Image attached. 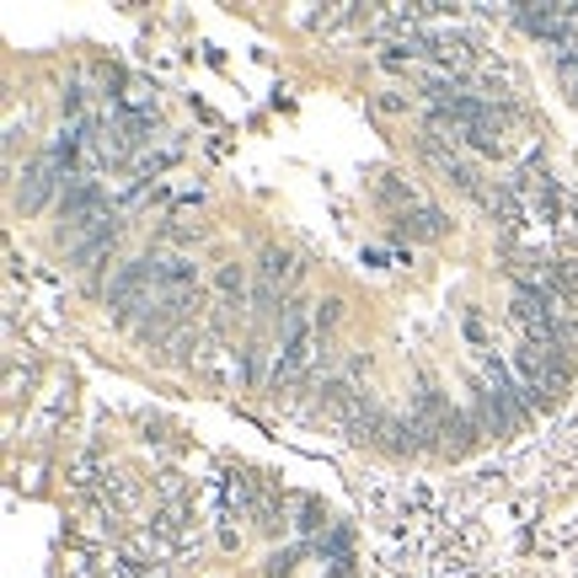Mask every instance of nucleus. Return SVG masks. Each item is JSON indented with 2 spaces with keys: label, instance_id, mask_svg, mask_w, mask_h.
I'll return each instance as SVG.
<instances>
[{
  "label": "nucleus",
  "instance_id": "1",
  "mask_svg": "<svg viewBox=\"0 0 578 578\" xmlns=\"http://www.w3.org/2000/svg\"><path fill=\"white\" fill-rule=\"evenodd\" d=\"M151 300H156V268H151V262H124V268L113 273V284H107V306H113V317L134 327V322L145 317Z\"/></svg>",
  "mask_w": 578,
  "mask_h": 578
},
{
  "label": "nucleus",
  "instance_id": "2",
  "mask_svg": "<svg viewBox=\"0 0 578 578\" xmlns=\"http://www.w3.org/2000/svg\"><path fill=\"white\" fill-rule=\"evenodd\" d=\"M295 279H300V262H295L290 252H279V247L262 252V262H257V284H252L257 311H273V306L295 290Z\"/></svg>",
  "mask_w": 578,
  "mask_h": 578
},
{
  "label": "nucleus",
  "instance_id": "3",
  "mask_svg": "<svg viewBox=\"0 0 578 578\" xmlns=\"http://www.w3.org/2000/svg\"><path fill=\"white\" fill-rule=\"evenodd\" d=\"M65 182H70V171H60L49 156L33 162L22 177H16V209H22V215H38V209L54 198V188H65Z\"/></svg>",
  "mask_w": 578,
  "mask_h": 578
},
{
  "label": "nucleus",
  "instance_id": "4",
  "mask_svg": "<svg viewBox=\"0 0 578 578\" xmlns=\"http://www.w3.org/2000/svg\"><path fill=\"white\" fill-rule=\"evenodd\" d=\"M408 231H413V236H423V242H439L450 226H445V215H439V209H418V215L408 209Z\"/></svg>",
  "mask_w": 578,
  "mask_h": 578
},
{
  "label": "nucleus",
  "instance_id": "5",
  "mask_svg": "<svg viewBox=\"0 0 578 578\" xmlns=\"http://www.w3.org/2000/svg\"><path fill=\"white\" fill-rule=\"evenodd\" d=\"M488 198V209H493L498 220H514L519 215V198H514V188H493V193H483Z\"/></svg>",
  "mask_w": 578,
  "mask_h": 578
},
{
  "label": "nucleus",
  "instance_id": "6",
  "mask_svg": "<svg viewBox=\"0 0 578 578\" xmlns=\"http://www.w3.org/2000/svg\"><path fill=\"white\" fill-rule=\"evenodd\" d=\"M220 295H231V300H236V295H247V273H242L236 262H226V268H220Z\"/></svg>",
  "mask_w": 578,
  "mask_h": 578
},
{
  "label": "nucleus",
  "instance_id": "7",
  "mask_svg": "<svg viewBox=\"0 0 578 578\" xmlns=\"http://www.w3.org/2000/svg\"><path fill=\"white\" fill-rule=\"evenodd\" d=\"M300 552H306V547H290V552H273V557H268V578H284V574H290V568H295V563H300Z\"/></svg>",
  "mask_w": 578,
  "mask_h": 578
},
{
  "label": "nucleus",
  "instance_id": "8",
  "mask_svg": "<svg viewBox=\"0 0 578 578\" xmlns=\"http://www.w3.org/2000/svg\"><path fill=\"white\" fill-rule=\"evenodd\" d=\"M343 322V300H322V311H317V327L327 332V327H337Z\"/></svg>",
  "mask_w": 578,
  "mask_h": 578
},
{
  "label": "nucleus",
  "instance_id": "9",
  "mask_svg": "<svg viewBox=\"0 0 578 578\" xmlns=\"http://www.w3.org/2000/svg\"><path fill=\"white\" fill-rule=\"evenodd\" d=\"M124 97H129V107H134V113H140V107H151V86H145V81H129Z\"/></svg>",
  "mask_w": 578,
  "mask_h": 578
}]
</instances>
